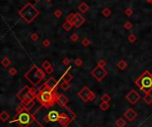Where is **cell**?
I'll return each mask as SVG.
<instances>
[{"label": "cell", "instance_id": "obj_1", "mask_svg": "<svg viewBox=\"0 0 152 127\" xmlns=\"http://www.w3.org/2000/svg\"><path fill=\"white\" fill-rule=\"evenodd\" d=\"M18 13L27 23L29 24L38 16L40 12L34 4H32L31 3H27L22 8L19 10Z\"/></svg>", "mask_w": 152, "mask_h": 127}, {"label": "cell", "instance_id": "obj_2", "mask_svg": "<svg viewBox=\"0 0 152 127\" xmlns=\"http://www.w3.org/2000/svg\"><path fill=\"white\" fill-rule=\"evenodd\" d=\"M134 83L145 94L150 93L152 90V74L149 70H145Z\"/></svg>", "mask_w": 152, "mask_h": 127}, {"label": "cell", "instance_id": "obj_3", "mask_svg": "<svg viewBox=\"0 0 152 127\" xmlns=\"http://www.w3.org/2000/svg\"><path fill=\"white\" fill-rule=\"evenodd\" d=\"M26 79L32 84V85L37 86L41 81L45 77V73L40 69L37 66L34 65L31 67V69L24 75Z\"/></svg>", "mask_w": 152, "mask_h": 127}, {"label": "cell", "instance_id": "obj_4", "mask_svg": "<svg viewBox=\"0 0 152 127\" xmlns=\"http://www.w3.org/2000/svg\"><path fill=\"white\" fill-rule=\"evenodd\" d=\"M59 96V93H57V91L53 92L51 90H45V91H40L38 92L37 97V99L42 103L43 105L45 106H53V103L56 102L57 97Z\"/></svg>", "mask_w": 152, "mask_h": 127}, {"label": "cell", "instance_id": "obj_5", "mask_svg": "<svg viewBox=\"0 0 152 127\" xmlns=\"http://www.w3.org/2000/svg\"><path fill=\"white\" fill-rule=\"evenodd\" d=\"M78 97L82 101H85V102H87V101H94L95 99V93H93V91H91L87 86H85L79 91L78 93Z\"/></svg>", "mask_w": 152, "mask_h": 127}, {"label": "cell", "instance_id": "obj_6", "mask_svg": "<svg viewBox=\"0 0 152 127\" xmlns=\"http://www.w3.org/2000/svg\"><path fill=\"white\" fill-rule=\"evenodd\" d=\"M91 75L98 81V82H101V81L108 75V71L105 70L104 68L100 67L99 65H97V66L92 70Z\"/></svg>", "mask_w": 152, "mask_h": 127}, {"label": "cell", "instance_id": "obj_7", "mask_svg": "<svg viewBox=\"0 0 152 127\" xmlns=\"http://www.w3.org/2000/svg\"><path fill=\"white\" fill-rule=\"evenodd\" d=\"M30 116L28 112H21L19 114L18 118H17V122L19 123V125H21L22 127H26L28 125L30 124Z\"/></svg>", "mask_w": 152, "mask_h": 127}, {"label": "cell", "instance_id": "obj_8", "mask_svg": "<svg viewBox=\"0 0 152 127\" xmlns=\"http://www.w3.org/2000/svg\"><path fill=\"white\" fill-rule=\"evenodd\" d=\"M126 101H129L131 104H135V103H137V101L141 99V96L134 89H133V90H131V91L126 95Z\"/></svg>", "mask_w": 152, "mask_h": 127}, {"label": "cell", "instance_id": "obj_9", "mask_svg": "<svg viewBox=\"0 0 152 127\" xmlns=\"http://www.w3.org/2000/svg\"><path fill=\"white\" fill-rule=\"evenodd\" d=\"M58 85H59V82L54 78V77H51L45 83V85L51 91L55 92L57 91V88H58Z\"/></svg>", "mask_w": 152, "mask_h": 127}, {"label": "cell", "instance_id": "obj_10", "mask_svg": "<svg viewBox=\"0 0 152 127\" xmlns=\"http://www.w3.org/2000/svg\"><path fill=\"white\" fill-rule=\"evenodd\" d=\"M124 117L127 119L128 121H134V119L137 117V112L134 109H129L128 110H126L124 114Z\"/></svg>", "mask_w": 152, "mask_h": 127}, {"label": "cell", "instance_id": "obj_11", "mask_svg": "<svg viewBox=\"0 0 152 127\" xmlns=\"http://www.w3.org/2000/svg\"><path fill=\"white\" fill-rule=\"evenodd\" d=\"M60 115L59 112L56 110H52L50 111L47 115V118L49 119V121H52V122H55V121H59L60 119Z\"/></svg>", "mask_w": 152, "mask_h": 127}, {"label": "cell", "instance_id": "obj_12", "mask_svg": "<svg viewBox=\"0 0 152 127\" xmlns=\"http://www.w3.org/2000/svg\"><path fill=\"white\" fill-rule=\"evenodd\" d=\"M56 102L61 107H66L67 103L69 102V99L64 94H59V96L57 97Z\"/></svg>", "mask_w": 152, "mask_h": 127}, {"label": "cell", "instance_id": "obj_13", "mask_svg": "<svg viewBox=\"0 0 152 127\" xmlns=\"http://www.w3.org/2000/svg\"><path fill=\"white\" fill-rule=\"evenodd\" d=\"M29 89H30L29 87L25 86L24 88L21 89L20 91V93L17 94V97H18L20 101H24V100H26V97H27V95H28V92H29Z\"/></svg>", "mask_w": 152, "mask_h": 127}, {"label": "cell", "instance_id": "obj_14", "mask_svg": "<svg viewBox=\"0 0 152 127\" xmlns=\"http://www.w3.org/2000/svg\"><path fill=\"white\" fill-rule=\"evenodd\" d=\"M76 16H77V20H76V23L75 25H74V27L78 28L85 22V19L84 18L79 12H76Z\"/></svg>", "mask_w": 152, "mask_h": 127}, {"label": "cell", "instance_id": "obj_15", "mask_svg": "<svg viewBox=\"0 0 152 127\" xmlns=\"http://www.w3.org/2000/svg\"><path fill=\"white\" fill-rule=\"evenodd\" d=\"M77 9H78L79 12H81L82 13H85V12H86L88 10H89V5H88L85 2H82L81 4L78 5Z\"/></svg>", "mask_w": 152, "mask_h": 127}, {"label": "cell", "instance_id": "obj_16", "mask_svg": "<svg viewBox=\"0 0 152 127\" xmlns=\"http://www.w3.org/2000/svg\"><path fill=\"white\" fill-rule=\"evenodd\" d=\"M66 20L67 21H69L71 23V24L75 25L76 23V20H77V16H76V13H74V12H71V13H69V15L67 16V18H66Z\"/></svg>", "mask_w": 152, "mask_h": 127}, {"label": "cell", "instance_id": "obj_17", "mask_svg": "<svg viewBox=\"0 0 152 127\" xmlns=\"http://www.w3.org/2000/svg\"><path fill=\"white\" fill-rule=\"evenodd\" d=\"M73 25L71 24L69 21H67V20H65L64 22H63L62 24V28L64 29L65 31H67V32H69V31H70L71 29H72V28H73Z\"/></svg>", "mask_w": 152, "mask_h": 127}, {"label": "cell", "instance_id": "obj_18", "mask_svg": "<svg viewBox=\"0 0 152 127\" xmlns=\"http://www.w3.org/2000/svg\"><path fill=\"white\" fill-rule=\"evenodd\" d=\"M9 117H10V116H9L8 112L5 110H3L2 113L0 114V119L2 122H6L9 119Z\"/></svg>", "mask_w": 152, "mask_h": 127}, {"label": "cell", "instance_id": "obj_19", "mask_svg": "<svg viewBox=\"0 0 152 127\" xmlns=\"http://www.w3.org/2000/svg\"><path fill=\"white\" fill-rule=\"evenodd\" d=\"M118 68L121 70H125L127 68V62L124 60H121L118 62Z\"/></svg>", "mask_w": 152, "mask_h": 127}, {"label": "cell", "instance_id": "obj_20", "mask_svg": "<svg viewBox=\"0 0 152 127\" xmlns=\"http://www.w3.org/2000/svg\"><path fill=\"white\" fill-rule=\"evenodd\" d=\"M69 82H67V81H65V80H62L60 83V87H61L62 90H64V91H67V90H69Z\"/></svg>", "mask_w": 152, "mask_h": 127}, {"label": "cell", "instance_id": "obj_21", "mask_svg": "<svg viewBox=\"0 0 152 127\" xmlns=\"http://www.w3.org/2000/svg\"><path fill=\"white\" fill-rule=\"evenodd\" d=\"M1 64H2L3 67H4V68H7V67L10 66L11 60L8 57H4V58L2 59V61H1Z\"/></svg>", "mask_w": 152, "mask_h": 127}, {"label": "cell", "instance_id": "obj_22", "mask_svg": "<svg viewBox=\"0 0 152 127\" xmlns=\"http://www.w3.org/2000/svg\"><path fill=\"white\" fill-rule=\"evenodd\" d=\"M115 125L118 127H125L126 125V122L125 121V119H123V118L120 117V118H118V120L115 122Z\"/></svg>", "mask_w": 152, "mask_h": 127}, {"label": "cell", "instance_id": "obj_23", "mask_svg": "<svg viewBox=\"0 0 152 127\" xmlns=\"http://www.w3.org/2000/svg\"><path fill=\"white\" fill-rule=\"evenodd\" d=\"M143 101L145 103H147V104H151L152 103V95L150 94V93H147V94H145V96L143 97Z\"/></svg>", "mask_w": 152, "mask_h": 127}, {"label": "cell", "instance_id": "obj_24", "mask_svg": "<svg viewBox=\"0 0 152 127\" xmlns=\"http://www.w3.org/2000/svg\"><path fill=\"white\" fill-rule=\"evenodd\" d=\"M62 79L65 81H67V82H70L72 79H73V76L70 74V73L69 72V71H67V72L65 73L64 75H63V77H62Z\"/></svg>", "mask_w": 152, "mask_h": 127}, {"label": "cell", "instance_id": "obj_25", "mask_svg": "<svg viewBox=\"0 0 152 127\" xmlns=\"http://www.w3.org/2000/svg\"><path fill=\"white\" fill-rule=\"evenodd\" d=\"M100 109H101V110H107V109H109V108H110V105H109V103L108 102H105V101H101V103H100L99 105Z\"/></svg>", "mask_w": 152, "mask_h": 127}, {"label": "cell", "instance_id": "obj_26", "mask_svg": "<svg viewBox=\"0 0 152 127\" xmlns=\"http://www.w3.org/2000/svg\"><path fill=\"white\" fill-rule=\"evenodd\" d=\"M101 14H102L104 17H110V15H111V10H110L109 7H106V8H104L103 10H102Z\"/></svg>", "mask_w": 152, "mask_h": 127}, {"label": "cell", "instance_id": "obj_27", "mask_svg": "<svg viewBox=\"0 0 152 127\" xmlns=\"http://www.w3.org/2000/svg\"><path fill=\"white\" fill-rule=\"evenodd\" d=\"M111 101V97H110V95L109 94V93H104V94H102V96H101V101H105V102H110V101Z\"/></svg>", "mask_w": 152, "mask_h": 127}, {"label": "cell", "instance_id": "obj_28", "mask_svg": "<svg viewBox=\"0 0 152 127\" xmlns=\"http://www.w3.org/2000/svg\"><path fill=\"white\" fill-rule=\"evenodd\" d=\"M127 40L129 41L131 44H134V43H135V41L137 40V36H136L134 34H130L129 36H128V37H127Z\"/></svg>", "mask_w": 152, "mask_h": 127}, {"label": "cell", "instance_id": "obj_29", "mask_svg": "<svg viewBox=\"0 0 152 127\" xmlns=\"http://www.w3.org/2000/svg\"><path fill=\"white\" fill-rule=\"evenodd\" d=\"M42 67H43V69H45V70H46L47 69H49V68H51V67H52V64H51L50 61H45L44 62L42 63Z\"/></svg>", "mask_w": 152, "mask_h": 127}, {"label": "cell", "instance_id": "obj_30", "mask_svg": "<svg viewBox=\"0 0 152 127\" xmlns=\"http://www.w3.org/2000/svg\"><path fill=\"white\" fill-rule=\"evenodd\" d=\"M74 64L76 65L77 67H81L83 65V60L81 58H77L74 61Z\"/></svg>", "mask_w": 152, "mask_h": 127}, {"label": "cell", "instance_id": "obj_31", "mask_svg": "<svg viewBox=\"0 0 152 127\" xmlns=\"http://www.w3.org/2000/svg\"><path fill=\"white\" fill-rule=\"evenodd\" d=\"M125 14H126L127 17H130L133 15V9L130 8V7H128V8H126V10H125Z\"/></svg>", "mask_w": 152, "mask_h": 127}, {"label": "cell", "instance_id": "obj_32", "mask_svg": "<svg viewBox=\"0 0 152 127\" xmlns=\"http://www.w3.org/2000/svg\"><path fill=\"white\" fill-rule=\"evenodd\" d=\"M78 39H79L78 35H77V34H76V33H74L73 35H71V36H70V40L72 41V42H74V43L77 42V41H78Z\"/></svg>", "mask_w": 152, "mask_h": 127}, {"label": "cell", "instance_id": "obj_33", "mask_svg": "<svg viewBox=\"0 0 152 127\" xmlns=\"http://www.w3.org/2000/svg\"><path fill=\"white\" fill-rule=\"evenodd\" d=\"M30 39L32 41H34V42H36V41H37L39 39V36L37 33H32L30 36Z\"/></svg>", "mask_w": 152, "mask_h": 127}, {"label": "cell", "instance_id": "obj_34", "mask_svg": "<svg viewBox=\"0 0 152 127\" xmlns=\"http://www.w3.org/2000/svg\"><path fill=\"white\" fill-rule=\"evenodd\" d=\"M90 43H91V42H90L89 39L85 37V38H83L81 44H82V45H83V46H88V45L90 44Z\"/></svg>", "mask_w": 152, "mask_h": 127}, {"label": "cell", "instance_id": "obj_35", "mask_svg": "<svg viewBox=\"0 0 152 127\" xmlns=\"http://www.w3.org/2000/svg\"><path fill=\"white\" fill-rule=\"evenodd\" d=\"M17 69L14 68V67H12V68H11V69H9V70H8V73L9 74L11 75V76H15V75L17 74Z\"/></svg>", "mask_w": 152, "mask_h": 127}, {"label": "cell", "instance_id": "obj_36", "mask_svg": "<svg viewBox=\"0 0 152 127\" xmlns=\"http://www.w3.org/2000/svg\"><path fill=\"white\" fill-rule=\"evenodd\" d=\"M124 27H125V28H126V30H130V29L133 28V24L130 21H126V23H125Z\"/></svg>", "mask_w": 152, "mask_h": 127}, {"label": "cell", "instance_id": "obj_37", "mask_svg": "<svg viewBox=\"0 0 152 127\" xmlns=\"http://www.w3.org/2000/svg\"><path fill=\"white\" fill-rule=\"evenodd\" d=\"M53 14H54V16L56 17V18H61V17L62 16V12H61V10H59V9H57Z\"/></svg>", "mask_w": 152, "mask_h": 127}, {"label": "cell", "instance_id": "obj_38", "mask_svg": "<svg viewBox=\"0 0 152 127\" xmlns=\"http://www.w3.org/2000/svg\"><path fill=\"white\" fill-rule=\"evenodd\" d=\"M50 44H51V41L49 40V39H45V40L42 42V45L45 47H48Z\"/></svg>", "mask_w": 152, "mask_h": 127}, {"label": "cell", "instance_id": "obj_39", "mask_svg": "<svg viewBox=\"0 0 152 127\" xmlns=\"http://www.w3.org/2000/svg\"><path fill=\"white\" fill-rule=\"evenodd\" d=\"M98 65H99L100 67H102V68H105L106 65H107V62H106L104 60H100L99 61H98Z\"/></svg>", "mask_w": 152, "mask_h": 127}, {"label": "cell", "instance_id": "obj_40", "mask_svg": "<svg viewBox=\"0 0 152 127\" xmlns=\"http://www.w3.org/2000/svg\"><path fill=\"white\" fill-rule=\"evenodd\" d=\"M62 63L65 65V66H69V65L70 64V60H69V58H67V57H66V58H64L62 60Z\"/></svg>", "mask_w": 152, "mask_h": 127}, {"label": "cell", "instance_id": "obj_41", "mask_svg": "<svg viewBox=\"0 0 152 127\" xmlns=\"http://www.w3.org/2000/svg\"><path fill=\"white\" fill-rule=\"evenodd\" d=\"M45 71H46V73H47V74H49V75H50V74H52V73H53V71H54V69H53V67H51V68H49V69H47Z\"/></svg>", "mask_w": 152, "mask_h": 127}, {"label": "cell", "instance_id": "obj_42", "mask_svg": "<svg viewBox=\"0 0 152 127\" xmlns=\"http://www.w3.org/2000/svg\"><path fill=\"white\" fill-rule=\"evenodd\" d=\"M29 90H30V92L35 95V96H37V90L35 89V87H30V89H29Z\"/></svg>", "mask_w": 152, "mask_h": 127}, {"label": "cell", "instance_id": "obj_43", "mask_svg": "<svg viewBox=\"0 0 152 127\" xmlns=\"http://www.w3.org/2000/svg\"><path fill=\"white\" fill-rule=\"evenodd\" d=\"M147 3H149V4H152V0H145Z\"/></svg>", "mask_w": 152, "mask_h": 127}, {"label": "cell", "instance_id": "obj_44", "mask_svg": "<svg viewBox=\"0 0 152 127\" xmlns=\"http://www.w3.org/2000/svg\"><path fill=\"white\" fill-rule=\"evenodd\" d=\"M47 3H50V2H52V0H45Z\"/></svg>", "mask_w": 152, "mask_h": 127}, {"label": "cell", "instance_id": "obj_45", "mask_svg": "<svg viewBox=\"0 0 152 127\" xmlns=\"http://www.w3.org/2000/svg\"><path fill=\"white\" fill-rule=\"evenodd\" d=\"M34 1H35V2H39V1H40V0H34Z\"/></svg>", "mask_w": 152, "mask_h": 127}, {"label": "cell", "instance_id": "obj_46", "mask_svg": "<svg viewBox=\"0 0 152 127\" xmlns=\"http://www.w3.org/2000/svg\"><path fill=\"white\" fill-rule=\"evenodd\" d=\"M95 127H97V126H95Z\"/></svg>", "mask_w": 152, "mask_h": 127}]
</instances>
